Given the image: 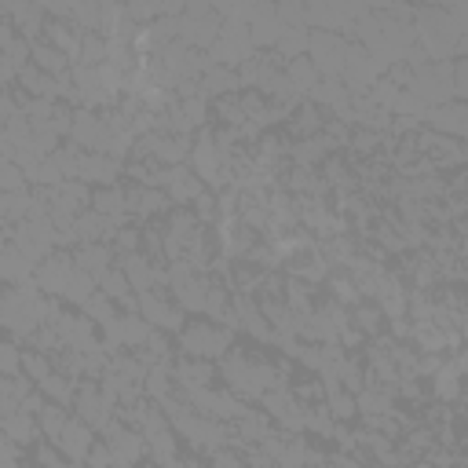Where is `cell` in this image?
I'll use <instances>...</instances> for the list:
<instances>
[{
	"mask_svg": "<svg viewBox=\"0 0 468 468\" xmlns=\"http://www.w3.org/2000/svg\"><path fill=\"white\" fill-rule=\"evenodd\" d=\"M234 344V333L212 318H197V322H186L179 329V351L183 358H201V362H216L223 358V351Z\"/></svg>",
	"mask_w": 468,
	"mask_h": 468,
	"instance_id": "obj_1",
	"label": "cell"
},
{
	"mask_svg": "<svg viewBox=\"0 0 468 468\" xmlns=\"http://www.w3.org/2000/svg\"><path fill=\"white\" fill-rule=\"evenodd\" d=\"M102 442H106V450H110L113 468H135V464L146 457V439H143V431L121 424L117 417L106 420V428H102Z\"/></svg>",
	"mask_w": 468,
	"mask_h": 468,
	"instance_id": "obj_2",
	"label": "cell"
},
{
	"mask_svg": "<svg viewBox=\"0 0 468 468\" xmlns=\"http://www.w3.org/2000/svg\"><path fill=\"white\" fill-rule=\"evenodd\" d=\"M344 55H347V37L307 29V58H311V66L318 69L322 80L344 73Z\"/></svg>",
	"mask_w": 468,
	"mask_h": 468,
	"instance_id": "obj_3",
	"label": "cell"
},
{
	"mask_svg": "<svg viewBox=\"0 0 468 468\" xmlns=\"http://www.w3.org/2000/svg\"><path fill=\"white\" fill-rule=\"evenodd\" d=\"M139 318H143L150 329H161V333H168V336H176V333L186 325V314L176 307V300H172L165 289L139 292Z\"/></svg>",
	"mask_w": 468,
	"mask_h": 468,
	"instance_id": "obj_4",
	"label": "cell"
},
{
	"mask_svg": "<svg viewBox=\"0 0 468 468\" xmlns=\"http://www.w3.org/2000/svg\"><path fill=\"white\" fill-rule=\"evenodd\" d=\"M69 278H73V256H69L66 249L48 252V256L33 267V285H37L44 296H55V300H62Z\"/></svg>",
	"mask_w": 468,
	"mask_h": 468,
	"instance_id": "obj_5",
	"label": "cell"
},
{
	"mask_svg": "<svg viewBox=\"0 0 468 468\" xmlns=\"http://www.w3.org/2000/svg\"><path fill=\"white\" fill-rule=\"evenodd\" d=\"M73 417L84 420L91 431H102V428H106V420L113 417V406L102 399L99 380H77V391H73Z\"/></svg>",
	"mask_w": 468,
	"mask_h": 468,
	"instance_id": "obj_6",
	"label": "cell"
},
{
	"mask_svg": "<svg viewBox=\"0 0 468 468\" xmlns=\"http://www.w3.org/2000/svg\"><path fill=\"white\" fill-rule=\"evenodd\" d=\"M424 128H431L435 135H446V139H461L468 135V106L450 99V102H439V106H428L424 117H420Z\"/></svg>",
	"mask_w": 468,
	"mask_h": 468,
	"instance_id": "obj_7",
	"label": "cell"
},
{
	"mask_svg": "<svg viewBox=\"0 0 468 468\" xmlns=\"http://www.w3.org/2000/svg\"><path fill=\"white\" fill-rule=\"evenodd\" d=\"M121 172H124V165L113 161V157H106V154H84L80 150V157H77V179L84 186L88 183H95V186H117Z\"/></svg>",
	"mask_w": 468,
	"mask_h": 468,
	"instance_id": "obj_8",
	"label": "cell"
},
{
	"mask_svg": "<svg viewBox=\"0 0 468 468\" xmlns=\"http://www.w3.org/2000/svg\"><path fill=\"white\" fill-rule=\"evenodd\" d=\"M124 205H128V216H139V219H157L161 212L172 208L168 194L154 186H124Z\"/></svg>",
	"mask_w": 468,
	"mask_h": 468,
	"instance_id": "obj_9",
	"label": "cell"
},
{
	"mask_svg": "<svg viewBox=\"0 0 468 468\" xmlns=\"http://www.w3.org/2000/svg\"><path fill=\"white\" fill-rule=\"evenodd\" d=\"M91 442H95V431L84 424V420H77V417H69V424L62 428V435H58V442H55V450L69 461V464H84V457H88V450H91Z\"/></svg>",
	"mask_w": 468,
	"mask_h": 468,
	"instance_id": "obj_10",
	"label": "cell"
},
{
	"mask_svg": "<svg viewBox=\"0 0 468 468\" xmlns=\"http://www.w3.org/2000/svg\"><path fill=\"white\" fill-rule=\"evenodd\" d=\"M238 91H241L238 73L227 69V66H208V69L197 77V95H201L205 102H216V99H223V95H238Z\"/></svg>",
	"mask_w": 468,
	"mask_h": 468,
	"instance_id": "obj_11",
	"label": "cell"
},
{
	"mask_svg": "<svg viewBox=\"0 0 468 468\" xmlns=\"http://www.w3.org/2000/svg\"><path fill=\"white\" fill-rule=\"evenodd\" d=\"M172 380L179 391H197V388H212L216 369L212 362H201V358H179L172 362Z\"/></svg>",
	"mask_w": 468,
	"mask_h": 468,
	"instance_id": "obj_12",
	"label": "cell"
},
{
	"mask_svg": "<svg viewBox=\"0 0 468 468\" xmlns=\"http://www.w3.org/2000/svg\"><path fill=\"white\" fill-rule=\"evenodd\" d=\"M205 190V183L186 168V165H176L172 172H168V183H165V194H168V201L172 205H179V208H186L197 194Z\"/></svg>",
	"mask_w": 468,
	"mask_h": 468,
	"instance_id": "obj_13",
	"label": "cell"
},
{
	"mask_svg": "<svg viewBox=\"0 0 468 468\" xmlns=\"http://www.w3.org/2000/svg\"><path fill=\"white\" fill-rule=\"evenodd\" d=\"M69 256H73V267H77V271H84V274H91L95 282H99V274H106V271L113 267V249H110V245H102V241L77 245Z\"/></svg>",
	"mask_w": 468,
	"mask_h": 468,
	"instance_id": "obj_14",
	"label": "cell"
},
{
	"mask_svg": "<svg viewBox=\"0 0 468 468\" xmlns=\"http://www.w3.org/2000/svg\"><path fill=\"white\" fill-rule=\"evenodd\" d=\"M0 435L11 442V446H18V450H29L33 442H37V417H29L26 410H15V413H7V417H0Z\"/></svg>",
	"mask_w": 468,
	"mask_h": 468,
	"instance_id": "obj_15",
	"label": "cell"
},
{
	"mask_svg": "<svg viewBox=\"0 0 468 468\" xmlns=\"http://www.w3.org/2000/svg\"><path fill=\"white\" fill-rule=\"evenodd\" d=\"M322 124H325V110L314 106L311 99H300L296 110L289 113V135L292 139H311L322 132Z\"/></svg>",
	"mask_w": 468,
	"mask_h": 468,
	"instance_id": "obj_16",
	"label": "cell"
},
{
	"mask_svg": "<svg viewBox=\"0 0 468 468\" xmlns=\"http://www.w3.org/2000/svg\"><path fill=\"white\" fill-rule=\"evenodd\" d=\"M26 282H33V263L11 241L0 245V285L15 289V285H26Z\"/></svg>",
	"mask_w": 468,
	"mask_h": 468,
	"instance_id": "obj_17",
	"label": "cell"
},
{
	"mask_svg": "<svg viewBox=\"0 0 468 468\" xmlns=\"http://www.w3.org/2000/svg\"><path fill=\"white\" fill-rule=\"evenodd\" d=\"M282 73H285V80H289V88L300 95V99H307L314 88H318V69L311 66V58L307 55H300V58H292V62H285L282 66Z\"/></svg>",
	"mask_w": 468,
	"mask_h": 468,
	"instance_id": "obj_18",
	"label": "cell"
},
{
	"mask_svg": "<svg viewBox=\"0 0 468 468\" xmlns=\"http://www.w3.org/2000/svg\"><path fill=\"white\" fill-rule=\"evenodd\" d=\"M29 62H33L40 73H48V77H66V73H69V58H66L62 51H55L51 44H44V40H33V44H29Z\"/></svg>",
	"mask_w": 468,
	"mask_h": 468,
	"instance_id": "obj_19",
	"label": "cell"
},
{
	"mask_svg": "<svg viewBox=\"0 0 468 468\" xmlns=\"http://www.w3.org/2000/svg\"><path fill=\"white\" fill-rule=\"evenodd\" d=\"M91 212H99L106 219H128L124 186H95L91 190Z\"/></svg>",
	"mask_w": 468,
	"mask_h": 468,
	"instance_id": "obj_20",
	"label": "cell"
},
{
	"mask_svg": "<svg viewBox=\"0 0 468 468\" xmlns=\"http://www.w3.org/2000/svg\"><path fill=\"white\" fill-rule=\"evenodd\" d=\"M69 424V410L66 406H58V402H44V410L37 413V431H40V439L44 442H58V435H62V428Z\"/></svg>",
	"mask_w": 468,
	"mask_h": 468,
	"instance_id": "obj_21",
	"label": "cell"
},
{
	"mask_svg": "<svg viewBox=\"0 0 468 468\" xmlns=\"http://www.w3.org/2000/svg\"><path fill=\"white\" fill-rule=\"evenodd\" d=\"M29 391H33V384H29L22 373H18V377H0V417L15 413L18 402H22Z\"/></svg>",
	"mask_w": 468,
	"mask_h": 468,
	"instance_id": "obj_22",
	"label": "cell"
},
{
	"mask_svg": "<svg viewBox=\"0 0 468 468\" xmlns=\"http://www.w3.org/2000/svg\"><path fill=\"white\" fill-rule=\"evenodd\" d=\"M37 391L48 399V402H58V406H73V391H77V380L62 377V373H51L48 380L37 384Z\"/></svg>",
	"mask_w": 468,
	"mask_h": 468,
	"instance_id": "obj_23",
	"label": "cell"
},
{
	"mask_svg": "<svg viewBox=\"0 0 468 468\" xmlns=\"http://www.w3.org/2000/svg\"><path fill=\"white\" fill-rule=\"evenodd\" d=\"M95 289H99V285H95V278L73 267V278H69V285H66V292H62V300H66V303H73V307L80 311V307H84V303H88V300L95 296Z\"/></svg>",
	"mask_w": 468,
	"mask_h": 468,
	"instance_id": "obj_24",
	"label": "cell"
},
{
	"mask_svg": "<svg viewBox=\"0 0 468 468\" xmlns=\"http://www.w3.org/2000/svg\"><path fill=\"white\" fill-rule=\"evenodd\" d=\"M80 66H102L106 62V37L102 33H80V48H77V58Z\"/></svg>",
	"mask_w": 468,
	"mask_h": 468,
	"instance_id": "obj_25",
	"label": "cell"
},
{
	"mask_svg": "<svg viewBox=\"0 0 468 468\" xmlns=\"http://www.w3.org/2000/svg\"><path fill=\"white\" fill-rule=\"evenodd\" d=\"M117 322H121V344H124V351H135V347L146 344L150 325L139 314H117Z\"/></svg>",
	"mask_w": 468,
	"mask_h": 468,
	"instance_id": "obj_26",
	"label": "cell"
},
{
	"mask_svg": "<svg viewBox=\"0 0 468 468\" xmlns=\"http://www.w3.org/2000/svg\"><path fill=\"white\" fill-rule=\"evenodd\" d=\"M51 373H55V369H51V355L33 351V347H29V351H22V377H26L33 388H37L40 380H48Z\"/></svg>",
	"mask_w": 468,
	"mask_h": 468,
	"instance_id": "obj_27",
	"label": "cell"
},
{
	"mask_svg": "<svg viewBox=\"0 0 468 468\" xmlns=\"http://www.w3.org/2000/svg\"><path fill=\"white\" fill-rule=\"evenodd\" d=\"M208 110H216V113H219L223 128H241V124H245V113H241V102H238V95H223V99L208 102Z\"/></svg>",
	"mask_w": 468,
	"mask_h": 468,
	"instance_id": "obj_28",
	"label": "cell"
},
{
	"mask_svg": "<svg viewBox=\"0 0 468 468\" xmlns=\"http://www.w3.org/2000/svg\"><path fill=\"white\" fill-rule=\"evenodd\" d=\"M95 285H99V292H102V296H110L113 303H117L121 296H128V292H132V289H128V278H124V271H121V267H110L106 274H99V282H95Z\"/></svg>",
	"mask_w": 468,
	"mask_h": 468,
	"instance_id": "obj_29",
	"label": "cell"
},
{
	"mask_svg": "<svg viewBox=\"0 0 468 468\" xmlns=\"http://www.w3.org/2000/svg\"><path fill=\"white\" fill-rule=\"evenodd\" d=\"M80 314H84V318H91V322L99 325V322L113 318V314H117V307H113V300H110V296H102V292L95 289V296H91V300L80 307Z\"/></svg>",
	"mask_w": 468,
	"mask_h": 468,
	"instance_id": "obj_30",
	"label": "cell"
},
{
	"mask_svg": "<svg viewBox=\"0 0 468 468\" xmlns=\"http://www.w3.org/2000/svg\"><path fill=\"white\" fill-rule=\"evenodd\" d=\"M29 183H26V172L15 165V161H0V190L4 194H22Z\"/></svg>",
	"mask_w": 468,
	"mask_h": 468,
	"instance_id": "obj_31",
	"label": "cell"
},
{
	"mask_svg": "<svg viewBox=\"0 0 468 468\" xmlns=\"http://www.w3.org/2000/svg\"><path fill=\"white\" fill-rule=\"evenodd\" d=\"M22 373V351L15 340H0V377H18Z\"/></svg>",
	"mask_w": 468,
	"mask_h": 468,
	"instance_id": "obj_32",
	"label": "cell"
},
{
	"mask_svg": "<svg viewBox=\"0 0 468 468\" xmlns=\"http://www.w3.org/2000/svg\"><path fill=\"white\" fill-rule=\"evenodd\" d=\"M84 464H88V468H113L110 450H106V442H102V439H95V442H91V450H88Z\"/></svg>",
	"mask_w": 468,
	"mask_h": 468,
	"instance_id": "obj_33",
	"label": "cell"
},
{
	"mask_svg": "<svg viewBox=\"0 0 468 468\" xmlns=\"http://www.w3.org/2000/svg\"><path fill=\"white\" fill-rule=\"evenodd\" d=\"M15 77H18V69L0 55V91H7V88H15Z\"/></svg>",
	"mask_w": 468,
	"mask_h": 468,
	"instance_id": "obj_34",
	"label": "cell"
},
{
	"mask_svg": "<svg viewBox=\"0 0 468 468\" xmlns=\"http://www.w3.org/2000/svg\"><path fill=\"white\" fill-rule=\"evenodd\" d=\"M157 468H186V461H183V457L176 453V457H168V461H161Z\"/></svg>",
	"mask_w": 468,
	"mask_h": 468,
	"instance_id": "obj_35",
	"label": "cell"
},
{
	"mask_svg": "<svg viewBox=\"0 0 468 468\" xmlns=\"http://www.w3.org/2000/svg\"><path fill=\"white\" fill-rule=\"evenodd\" d=\"M406 468H435V464H428V461H413V464H406Z\"/></svg>",
	"mask_w": 468,
	"mask_h": 468,
	"instance_id": "obj_36",
	"label": "cell"
},
{
	"mask_svg": "<svg viewBox=\"0 0 468 468\" xmlns=\"http://www.w3.org/2000/svg\"><path fill=\"white\" fill-rule=\"evenodd\" d=\"M186 468H205V464L201 461H186Z\"/></svg>",
	"mask_w": 468,
	"mask_h": 468,
	"instance_id": "obj_37",
	"label": "cell"
},
{
	"mask_svg": "<svg viewBox=\"0 0 468 468\" xmlns=\"http://www.w3.org/2000/svg\"><path fill=\"white\" fill-rule=\"evenodd\" d=\"M22 468H33V464H22Z\"/></svg>",
	"mask_w": 468,
	"mask_h": 468,
	"instance_id": "obj_38",
	"label": "cell"
},
{
	"mask_svg": "<svg viewBox=\"0 0 468 468\" xmlns=\"http://www.w3.org/2000/svg\"><path fill=\"white\" fill-rule=\"evenodd\" d=\"M0 292H4V289H0Z\"/></svg>",
	"mask_w": 468,
	"mask_h": 468,
	"instance_id": "obj_39",
	"label": "cell"
}]
</instances>
